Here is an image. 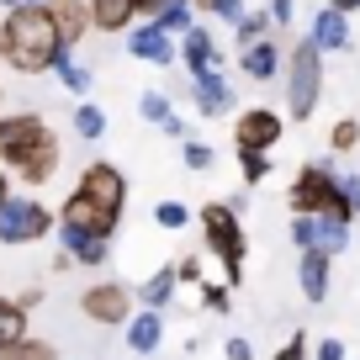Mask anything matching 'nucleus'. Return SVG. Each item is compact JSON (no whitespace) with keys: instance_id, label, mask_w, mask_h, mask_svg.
<instances>
[{"instance_id":"nucleus-1","label":"nucleus","mask_w":360,"mask_h":360,"mask_svg":"<svg viewBox=\"0 0 360 360\" xmlns=\"http://www.w3.org/2000/svg\"><path fill=\"white\" fill-rule=\"evenodd\" d=\"M122 207H127V175L112 159H96V165L79 169V186L53 212V228H75V233H90V238L112 244V233L122 228Z\"/></svg>"},{"instance_id":"nucleus-19","label":"nucleus","mask_w":360,"mask_h":360,"mask_svg":"<svg viewBox=\"0 0 360 360\" xmlns=\"http://www.w3.org/2000/svg\"><path fill=\"white\" fill-rule=\"evenodd\" d=\"M175 286H180V281H175V265H159L154 276H148V281L133 292V302H143L148 313H165V307L175 302Z\"/></svg>"},{"instance_id":"nucleus-32","label":"nucleus","mask_w":360,"mask_h":360,"mask_svg":"<svg viewBox=\"0 0 360 360\" xmlns=\"http://www.w3.org/2000/svg\"><path fill=\"white\" fill-rule=\"evenodd\" d=\"M191 11H212V16H223V22H238L244 16V0H186Z\"/></svg>"},{"instance_id":"nucleus-28","label":"nucleus","mask_w":360,"mask_h":360,"mask_svg":"<svg viewBox=\"0 0 360 360\" xmlns=\"http://www.w3.org/2000/svg\"><path fill=\"white\" fill-rule=\"evenodd\" d=\"M265 27H270V16L265 11H244V16H238V22H233V32H238V43H259V37H265Z\"/></svg>"},{"instance_id":"nucleus-26","label":"nucleus","mask_w":360,"mask_h":360,"mask_svg":"<svg viewBox=\"0 0 360 360\" xmlns=\"http://www.w3.org/2000/svg\"><path fill=\"white\" fill-rule=\"evenodd\" d=\"M154 223H159V228H169V233H180V228L191 223V207L169 196V202H159V207H154Z\"/></svg>"},{"instance_id":"nucleus-33","label":"nucleus","mask_w":360,"mask_h":360,"mask_svg":"<svg viewBox=\"0 0 360 360\" xmlns=\"http://www.w3.org/2000/svg\"><path fill=\"white\" fill-rule=\"evenodd\" d=\"M339 196H345V212H349V223L360 217V175H345L339 169Z\"/></svg>"},{"instance_id":"nucleus-35","label":"nucleus","mask_w":360,"mask_h":360,"mask_svg":"<svg viewBox=\"0 0 360 360\" xmlns=\"http://www.w3.org/2000/svg\"><path fill=\"white\" fill-rule=\"evenodd\" d=\"M202 302L212 307V313H228L233 307V297H228V281H207V292H202Z\"/></svg>"},{"instance_id":"nucleus-37","label":"nucleus","mask_w":360,"mask_h":360,"mask_svg":"<svg viewBox=\"0 0 360 360\" xmlns=\"http://www.w3.org/2000/svg\"><path fill=\"white\" fill-rule=\"evenodd\" d=\"M292 244L297 249H313V217H292Z\"/></svg>"},{"instance_id":"nucleus-14","label":"nucleus","mask_w":360,"mask_h":360,"mask_svg":"<svg viewBox=\"0 0 360 360\" xmlns=\"http://www.w3.org/2000/svg\"><path fill=\"white\" fill-rule=\"evenodd\" d=\"M48 16L58 27V43L75 53V43L90 32V16H85V0H48Z\"/></svg>"},{"instance_id":"nucleus-44","label":"nucleus","mask_w":360,"mask_h":360,"mask_svg":"<svg viewBox=\"0 0 360 360\" xmlns=\"http://www.w3.org/2000/svg\"><path fill=\"white\" fill-rule=\"evenodd\" d=\"M6 196H11V186H6V175H0V207H6Z\"/></svg>"},{"instance_id":"nucleus-16","label":"nucleus","mask_w":360,"mask_h":360,"mask_svg":"<svg viewBox=\"0 0 360 360\" xmlns=\"http://www.w3.org/2000/svg\"><path fill=\"white\" fill-rule=\"evenodd\" d=\"M297 281H302V297L307 302H323L328 297V255H318V249H302V259H297Z\"/></svg>"},{"instance_id":"nucleus-42","label":"nucleus","mask_w":360,"mask_h":360,"mask_svg":"<svg viewBox=\"0 0 360 360\" xmlns=\"http://www.w3.org/2000/svg\"><path fill=\"white\" fill-rule=\"evenodd\" d=\"M328 6H334L339 16H349V11H360V0H328Z\"/></svg>"},{"instance_id":"nucleus-30","label":"nucleus","mask_w":360,"mask_h":360,"mask_svg":"<svg viewBox=\"0 0 360 360\" xmlns=\"http://www.w3.org/2000/svg\"><path fill=\"white\" fill-rule=\"evenodd\" d=\"M328 143H334V154H349V148L360 143V122H355V117H339L334 133H328Z\"/></svg>"},{"instance_id":"nucleus-21","label":"nucleus","mask_w":360,"mask_h":360,"mask_svg":"<svg viewBox=\"0 0 360 360\" xmlns=\"http://www.w3.org/2000/svg\"><path fill=\"white\" fill-rule=\"evenodd\" d=\"M345 244H349V223H339V217H313V249L318 255H339Z\"/></svg>"},{"instance_id":"nucleus-13","label":"nucleus","mask_w":360,"mask_h":360,"mask_svg":"<svg viewBox=\"0 0 360 360\" xmlns=\"http://www.w3.org/2000/svg\"><path fill=\"white\" fill-rule=\"evenodd\" d=\"M307 43H313L318 53H334V48H349V16H339L334 6H318V16H313V32H307Z\"/></svg>"},{"instance_id":"nucleus-29","label":"nucleus","mask_w":360,"mask_h":360,"mask_svg":"<svg viewBox=\"0 0 360 360\" xmlns=\"http://www.w3.org/2000/svg\"><path fill=\"white\" fill-rule=\"evenodd\" d=\"M58 79H64V90H75V96H85V90H90V69L85 64H75V58H58Z\"/></svg>"},{"instance_id":"nucleus-20","label":"nucleus","mask_w":360,"mask_h":360,"mask_svg":"<svg viewBox=\"0 0 360 360\" xmlns=\"http://www.w3.org/2000/svg\"><path fill=\"white\" fill-rule=\"evenodd\" d=\"M159 339H165V318H159V313L143 307V313L127 318V349H133V355H154Z\"/></svg>"},{"instance_id":"nucleus-9","label":"nucleus","mask_w":360,"mask_h":360,"mask_svg":"<svg viewBox=\"0 0 360 360\" xmlns=\"http://www.w3.org/2000/svg\"><path fill=\"white\" fill-rule=\"evenodd\" d=\"M79 313L90 318V323H127L133 318V286H122V281H96L85 297H79Z\"/></svg>"},{"instance_id":"nucleus-38","label":"nucleus","mask_w":360,"mask_h":360,"mask_svg":"<svg viewBox=\"0 0 360 360\" xmlns=\"http://www.w3.org/2000/svg\"><path fill=\"white\" fill-rule=\"evenodd\" d=\"M307 355H313V360H345V345H339V339H318Z\"/></svg>"},{"instance_id":"nucleus-10","label":"nucleus","mask_w":360,"mask_h":360,"mask_svg":"<svg viewBox=\"0 0 360 360\" xmlns=\"http://www.w3.org/2000/svg\"><path fill=\"white\" fill-rule=\"evenodd\" d=\"M191 101L202 117H228L233 112V85H228L223 69H202V75H191Z\"/></svg>"},{"instance_id":"nucleus-15","label":"nucleus","mask_w":360,"mask_h":360,"mask_svg":"<svg viewBox=\"0 0 360 360\" xmlns=\"http://www.w3.org/2000/svg\"><path fill=\"white\" fill-rule=\"evenodd\" d=\"M85 16H90L96 32H127L133 16H138V6L133 0H85Z\"/></svg>"},{"instance_id":"nucleus-6","label":"nucleus","mask_w":360,"mask_h":360,"mask_svg":"<svg viewBox=\"0 0 360 360\" xmlns=\"http://www.w3.org/2000/svg\"><path fill=\"white\" fill-rule=\"evenodd\" d=\"M318 96H323V53L302 37L286 58V112H292V122H307L318 112Z\"/></svg>"},{"instance_id":"nucleus-39","label":"nucleus","mask_w":360,"mask_h":360,"mask_svg":"<svg viewBox=\"0 0 360 360\" xmlns=\"http://www.w3.org/2000/svg\"><path fill=\"white\" fill-rule=\"evenodd\" d=\"M223 360H255V345H249V339H228V345H223Z\"/></svg>"},{"instance_id":"nucleus-12","label":"nucleus","mask_w":360,"mask_h":360,"mask_svg":"<svg viewBox=\"0 0 360 360\" xmlns=\"http://www.w3.org/2000/svg\"><path fill=\"white\" fill-rule=\"evenodd\" d=\"M127 53H133V58H143V64H175V37H169V32H159L154 22H143L133 37H127Z\"/></svg>"},{"instance_id":"nucleus-31","label":"nucleus","mask_w":360,"mask_h":360,"mask_svg":"<svg viewBox=\"0 0 360 360\" xmlns=\"http://www.w3.org/2000/svg\"><path fill=\"white\" fill-rule=\"evenodd\" d=\"M180 159H186V169H196V175H202V169H212V148L207 143H196V138H186V143H180Z\"/></svg>"},{"instance_id":"nucleus-8","label":"nucleus","mask_w":360,"mask_h":360,"mask_svg":"<svg viewBox=\"0 0 360 360\" xmlns=\"http://www.w3.org/2000/svg\"><path fill=\"white\" fill-rule=\"evenodd\" d=\"M276 143H281V112H270V106L238 112V122H233V148L238 154H270Z\"/></svg>"},{"instance_id":"nucleus-18","label":"nucleus","mask_w":360,"mask_h":360,"mask_svg":"<svg viewBox=\"0 0 360 360\" xmlns=\"http://www.w3.org/2000/svg\"><path fill=\"white\" fill-rule=\"evenodd\" d=\"M238 69H244L249 79H276V75H281V43H270V37L249 43L244 58H238Z\"/></svg>"},{"instance_id":"nucleus-25","label":"nucleus","mask_w":360,"mask_h":360,"mask_svg":"<svg viewBox=\"0 0 360 360\" xmlns=\"http://www.w3.org/2000/svg\"><path fill=\"white\" fill-rule=\"evenodd\" d=\"M138 112H143V122L165 127V117H175V106H169L165 90H143V96H138Z\"/></svg>"},{"instance_id":"nucleus-2","label":"nucleus","mask_w":360,"mask_h":360,"mask_svg":"<svg viewBox=\"0 0 360 360\" xmlns=\"http://www.w3.org/2000/svg\"><path fill=\"white\" fill-rule=\"evenodd\" d=\"M58 58H69V48L58 43L48 6H11L0 22V64H11L16 75H48Z\"/></svg>"},{"instance_id":"nucleus-7","label":"nucleus","mask_w":360,"mask_h":360,"mask_svg":"<svg viewBox=\"0 0 360 360\" xmlns=\"http://www.w3.org/2000/svg\"><path fill=\"white\" fill-rule=\"evenodd\" d=\"M53 233V212H48L37 196H6V207H0V244H37V238Z\"/></svg>"},{"instance_id":"nucleus-27","label":"nucleus","mask_w":360,"mask_h":360,"mask_svg":"<svg viewBox=\"0 0 360 360\" xmlns=\"http://www.w3.org/2000/svg\"><path fill=\"white\" fill-rule=\"evenodd\" d=\"M69 127H75V133L79 138H101L106 133V112H101V106H79V112H75V122H69Z\"/></svg>"},{"instance_id":"nucleus-36","label":"nucleus","mask_w":360,"mask_h":360,"mask_svg":"<svg viewBox=\"0 0 360 360\" xmlns=\"http://www.w3.org/2000/svg\"><path fill=\"white\" fill-rule=\"evenodd\" d=\"M307 349H313V345H307V334H292L281 349H276V360H307Z\"/></svg>"},{"instance_id":"nucleus-24","label":"nucleus","mask_w":360,"mask_h":360,"mask_svg":"<svg viewBox=\"0 0 360 360\" xmlns=\"http://www.w3.org/2000/svg\"><path fill=\"white\" fill-rule=\"evenodd\" d=\"M154 27H159V32H169V37H180L186 27H191V6H186V0H169L165 11L154 16Z\"/></svg>"},{"instance_id":"nucleus-3","label":"nucleus","mask_w":360,"mask_h":360,"mask_svg":"<svg viewBox=\"0 0 360 360\" xmlns=\"http://www.w3.org/2000/svg\"><path fill=\"white\" fill-rule=\"evenodd\" d=\"M0 165L16 169L27 186H48L58 169V138L37 112L0 117Z\"/></svg>"},{"instance_id":"nucleus-4","label":"nucleus","mask_w":360,"mask_h":360,"mask_svg":"<svg viewBox=\"0 0 360 360\" xmlns=\"http://www.w3.org/2000/svg\"><path fill=\"white\" fill-rule=\"evenodd\" d=\"M196 223H202V238H207V255H217V265H223V281H244V255H249V238H244V223H238V212L228 202H207L202 212H196Z\"/></svg>"},{"instance_id":"nucleus-5","label":"nucleus","mask_w":360,"mask_h":360,"mask_svg":"<svg viewBox=\"0 0 360 360\" xmlns=\"http://www.w3.org/2000/svg\"><path fill=\"white\" fill-rule=\"evenodd\" d=\"M286 202H292L297 217H339V223H349L334 165H302V169H297V180H292V196H286Z\"/></svg>"},{"instance_id":"nucleus-17","label":"nucleus","mask_w":360,"mask_h":360,"mask_svg":"<svg viewBox=\"0 0 360 360\" xmlns=\"http://www.w3.org/2000/svg\"><path fill=\"white\" fill-rule=\"evenodd\" d=\"M58 244H64L69 265H106V255H112V244H106V238L75 233V228H58Z\"/></svg>"},{"instance_id":"nucleus-34","label":"nucleus","mask_w":360,"mask_h":360,"mask_svg":"<svg viewBox=\"0 0 360 360\" xmlns=\"http://www.w3.org/2000/svg\"><path fill=\"white\" fill-rule=\"evenodd\" d=\"M238 169H244L249 186H259V180L270 175V154H238Z\"/></svg>"},{"instance_id":"nucleus-22","label":"nucleus","mask_w":360,"mask_h":360,"mask_svg":"<svg viewBox=\"0 0 360 360\" xmlns=\"http://www.w3.org/2000/svg\"><path fill=\"white\" fill-rule=\"evenodd\" d=\"M16 339H27V313L11 297H0V349H11Z\"/></svg>"},{"instance_id":"nucleus-40","label":"nucleus","mask_w":360,"mask_h":360,"mask_svg":"<svg viewBox=\"0 0 360 360\" xmlns=\"http://www.w3.org/2000/svg\"><path fill=\"white\" fill-rule=\"evenodd\" d=\"M292 11H297L292 0H270V11H265V16H270V22H281V27H286V22H292Z\"/></svg>"},{"instance_id":"nucleus-41","label":"nucleus","mask_w":360,"mask_h":360,"mask_svg":"<svg viewBox=\"0 0 360 360\" xmlns=\"http://www.w3.org/2000/svg\"><path fill=\"white\" fill-rule=\"evenodd\" d=\"M133 6H138V11H143V16H148V22H154V16H159V11H165L169 0H133Z\"/></svg>"},{"instance_id":"nucleus-11","label":"nucleus","mask_w":360,"mask_h":360,"mask_svg":"<svg viewBox=\"0 0 360 360\" xmlns=\"http://www.w3.org/2000/svg\"><path fill=\"white\" fill-rule=\"evenodd\" d=\"M175 58L186 69H191V75H202V69H217V37L207 32V27H186V32L175 37Z\"/></svg>"},{"instance_id":"nucleus-43","label":"nucleus","mask_w":360,"mask_h":360,"mask_svg":"<svg viewBox=\"0 0 360 360\" xmlns=\"http://www.w3.org/2000/svg\"><path fill=\"white\" fill-rule=\"evenodd\" d=\"M0 6H6V11H11V6H48V0H0Z\"/></svg>"},{"instance_id":"nucleus-23","label":"nucleus","mask_w":360,"mask_h":360,"mask_svg":"<svg viewBox=\"0 0 360 360\" xmlns=\"http://www.w3.org/2000/svg\"><path fill=\"white\" fill-rule=\"evenodd\" d=\"M0 360H58V349L48 345V339H32V334H27V339H16L11 349H0Z\"/></svg>"}]
</instances>
